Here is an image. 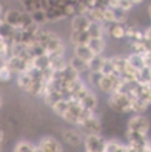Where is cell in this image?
I'll list each match as a JSON object with an SVG mask.
<instances>
[{
    "label": "cell",
    "instance_id": "8992f818",
    "mask_svg": "<svg viewBox=\"0 0 151 152\" xmlns=\"http://www.w3.org/2000/svg\"><path fill=\"white\" fill-rule=\"evenodd\" d=\"M62 142L63 144L68 145L71 148H79L83 145V140H84V135L78 127H67V128L62 129Z\"/></svg>",
    "mask_w": 151,
    "mask_h": 152
},
{
    "label": "cell",
    "instance_id": "3957f363",
    "mask_svg": "<svg viewBox=\"0 0 151 152\" xmlns=\"http://www.w3.org/2000/svg\"><path fill=\"white\" fill-rule=\"evenodd\" d=\"M126 131L141 134V135H144V136H150L151 121L146 116V113H133L127 119Z\"/></svg>",
    "mask_w": 151,
    "mask_h": 152
},
{
    "label": "cell",
    "instance_id": "6da1fadb",
    "mask_svg": "<svg viewBox=\"0 0 151 152\" xmlns=\"http://www.w3.org/2000/svg\"><path fill=\"white\" fill-rule=\"evenodd\" d=\"M35 39L37 40L39 45L42 50L44 51L47 55H52V53H67V45L64 40L59 36L56 32L51 31V29L40 28L39 32L36 34Z\"/></svg>",
    "mask_w": 151,
    "mask_h": 152
},
{
    "label": "cell",
    "instance_id": "e0dca14e",
    "mask_svg": "<svg viewBox=\"0 0 151 152\" xmlns=\"http://www.w3.org/2000/svg\"><path fill=\"white\" fill-rule=\"evenodd\" d=\"M15 77V74L7 63H0V83H10Z\"/></svg>",
    "mask_w": 151,
    "mask_h": 152
},
{
    "label": "cell",
    "instance_id": "ac0fdd59",
    "mask_svg": "<svg viewBox=\"0 0 151 152\" xmlns=\"http://www.w3.org/2000/svg\"><path fill=\"white\" fill-rule=\"evenodd\" d=\"M4 137H5V135H4V131H3V128H1V127H0V147H1L3 142H4Z\"/></svg>",
    "mask_w": 151,
    "mask_h": 152
},
{
    "label": "cell",
    "instance_id": "9c48e42d",
    "mask_svg": "<svg viewBox=\"0 0 151 152\" xmlns=\"http://www.w3.org/2000/svg\"><path fill=\"white\" fill-rule=\"evenodd\" d=\"M70 20H71L70 31H88L90 24L92 23L91 19L87 15H84V13H76Z\"/></svg>",
    "mask_w": 151,
    "mask_h": 152
},
{
    "label": "cell",
    "instance_id": "7a4b0ae2",
    "mask_svg": "<svg viewBox=\"0 0 151 152\" xmlns=\"http://www.w3.org/2000/svg\"><path fill=\"white\" fill-rule=\"evenodd\" d=\"M107 105L114 112L131 115V95L123 91L114 92L107 96Z\"/></svg>",
    "mask_w": 151,
    "mask_h": 152
},
{
    "label": "cell",
    "instance_id": "9a60e30c",
    "mask_svg": "<svg viewBox=\"0 0 151 152\" xmlns=\"http://www.w3.org/2000/svg\"><path fill=\"white\" fill-rule=\"evenodd\" d=\"M88 47L95 55H104L107 47V37H91Z\"/></svg>",
    "mask_w": 151,
    "mask_h": 152
},
{
    "label": "cell",
    "instance_id": "52a82bcc",
    "mask_svg": "<svg viewBox=\"0 0 151 152\" xmlns=\"http://www.w3.org/2000/svg\"><path fill=\"white\" fill-rule=\"evenodd\" d=\"M107 137H104L102 134L94 135H84L83 140V151L86 152H104L106 151Z\"/></svg>",
    "mask_w": 151,
    "mask_h": 152
},
{
    "label": "cell",
    "instance_id": "603a6c76",
    "mask_svg": "<svg viewBox=\"0 0 151 152\" xmlns=\"http://www.w3.org/2000/svg\"><path fill=\"white\" fill-rule=\"evenodd\" d=\"M83 152H86V151H83Z\"/></svg>",
    "mask_w": 151,
    "mask_h": 152
},
{
    "label": "cell",
    "instance_id": "44dd1931",
    "mask_svg": "<svg viewBox=\"0 0 151 152\" xmlns=\"http://www.w3.org/2000/svg\"><path fill=\"white\" fill-rule=\"evenodd\" d=\"M147 12H149V16H150V20H151V3L149 4V7H147Z\"/></svg>",
    "mask_w": 151,
    "mask_h": 152
},
{
    "label": "cell",
    "instance_id": "4fadbf2b",
    "mask_svg": "<svg viewBox=\"0 0 151 152\" xmlns=\"http://www.w3.org/2000/svg\"><path fill=\"white\" fill-rule=\"evenodd\" d=\"M127 61L136 72H139L141 69L146 68V63H144V58H143V53H139V52H134L131 51L130 53H127Z\"/></svg>",
    "mask_w": 151,
    "mask_h": 152
},
{
    "label": "cell",
    "instance_id": "7402d4cb",
    "mask_svg": "<svg viewBox=\"0 0 151 152\" xmlns=\"http://www.w3.org/2000/svg\"><path fill=\"white\" fill-rule=\"evenodd\" d=\"M147 150H149L151 152V139L149 140V143H147Z\"/></svg>",
    "mask_w": 151,
    "mask_h": 152
},
{
    "label": "cell",
    "instance_id": "8fae6325",
    "mask_svg": "<svg viewBox=\"0 0 151 152\" xmlns=\"http://www.w3.org/2000/svg\"><path fill=\"white\" fill-rule=\"evenodd\" d=\"M90 34L88 31H70L68 35V42L71 47H76V45H88L90 43Z\"/></svg>",
    "mask_w": 151,
    "mask_h": 152
},
{
    "label": "cell",
    "instance_id": "2e32d148",
    "mask_svg": "<svg viewBox=\"0 0 151 152\" xmlns=\"http://www.w3.org/2000/svg\"><path fill=\"white\" fill-rule=\"evenodd\" d=\"M36 143L31 142L28 139H20L13 144L12 152H36Z\"/></svg>",
    "mask_w": 151,
    "mask_h": 152
},
{
    "label": "cell",
    "instance_id": "7c38bea8",
    "mask_svg": "<svg viewBox=\"0 0 151 152\" xmlns=\"http://www.w3.org/2000/svg\"><path fill=\"white\" fill-rule=\"evenodd\" d=\"M71 51H72V56L80 59V60H83L87 64H90L91 60L96 56L88 45H76V47H71Z\"/></svg>",
    "mask_w": 151,
    "mask_h": 152
},
{
    "label": "cell",
    "instance_id": "5bb4252c",
    "mask_svg": "<svg viewBox=\"0 0 151 152\" xmlns=\"http://www.w3.org/2000/svg\"><path fill=\"white\" fill-rule=\"evenodd\" d=\"M104 152H128V145L126 142L117 137H110L107 139L106 151Z\"/></svg>",
    "mask_w": 151,
    "mask_h": 152
},
{
    "label": "cell",
    "instance_id": "30bf717a",
    "mask_svg": "<svg viewBox=\"0 0 151 152\" xmlns=\"http://www.w3.org/2000/svg\"><path fill=\"white\" fill-rule=\"evenodd\" d=\"M106 28V34L108 37L115 40H123L127 39L126 35V24L122 23H110V24H104Z\"/></svg>",
    "mask_w": 151,
    "mask_h": 152
},
{
    "label": "cell",
    "instance_id": "d6986e66",
    "mask_svg": "<svg viewBox=\"0 0 151 152\" xmlns=\"http://www.w3.org/2000/svg\"><path fill=\"white\" fill-rule=\"evenodd\" d=\"M130 1H131V3H133V4H134V5H135V7H136V5L142 4V3H143V1H144V0H130Z\"/></svg>",
    "mask_w": 151,
    "mask_h": 152
},
{
    "label": "cell",
    "instance_id": "277c9868",
    "mask_svg": "<svg viewBox=\"0 0 151 152\" xmlns=\"http://www.w3.org/2000/svg\"><path fill=\"white\" fill-rule=\"evenodd\" d=\"M74 99L78 100L86 110L92 111V112H98L99 97H98V95H96V91L91 86H87L80 94H78Z\"/></svg>",
    "mask_w": 151,
    "mask_h": 152
},
{
    "label": "cell",
    "instance_id": "5b68a950",
    "mask_svg": "<svg viewBox=\"0 0 151 152\" xmlns=\"http://www.w3.org/2000/svg\"><path fill=\"white\" fill-rule=\"evenodd\" d=\"M78 128L83 132V135H94L103 132V121L98 112H92L79 124Z\"/></svg>",
    "mask_w": 151,
    "mask_h": 152
},
{
    "label": "cell",
    "instance_id": "ffe728a7",
    "mask_svg": "<svg viewBox=\"0 0 151 152\" xmlns=\"http://www.w3.org/2000/svg\"><path fill=\"white\" fill-rule=\"evenodd\" d=\"M3 107H4V99H3L1 94H0V111L3 110Z\"/></svg>",
    "mask_w": 151,
    "mask_h": 152
},
{
    "label": "cell",
    "instance_id": "ba28073f",
    "mask_svg": "<svg viewBox=\"0 0 151 152\" xmlns=\"http://www.w3.org/2000/svg\"><path fill=\"white\" fill-rule=\"evenodd\" d=\"M36 145L42 152H64L63 142L52 135H43L36 142Z\"/></svg>",
    "mask_w": 151,
    "mask_h": 152
}]
</instances>
